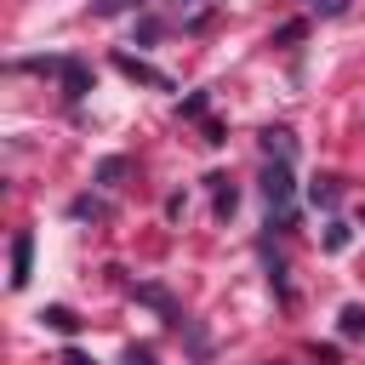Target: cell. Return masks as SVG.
Returning <instances> with one entry per match:
<instances>
[{"label": "cell", "instance_id": "6da1fadb", "mask_svg": "<svg viewBox=\"0 0 365 365\" xmlns=\"http://www.w3.org/2000/svg\"><path fill=\"white\" fill-rule=\"evenodd\" d=\"M262 194H268V211H279V222H291V160H274L262 171Z\"/></svg>", "mask_w": 365, "mask_h": 365}, {"label": "cell", "instance_id": "7a4b0ae2", "mask_svg": "<svg viewBox=\"0 0 365 365\" xmlns=\"http://www.w3.org/2000/svg\"><path fill=\"white\" fill-rule=\"evenodd\" d=\"M114 68H120L125 80H143V86H154V91H171V80H165L160 68H148L143 57H131V51H120V57H114Z\"/></svg>", "mask_w": 365, "mask_h": 365}, {"label": "cell", "instance_id": "3957f363", "mask_svg": "<svg viewBox=\"0 0 365 365\" xmlns=\"http://www.w3.org/2000/svg\"><path fill=\"white\" fill-rule=\"evenodd\" d=\"M29 262H34V234H17L11 240V291L29 285Z\"/></svg>", "mask_w": 365, "mask_h": 365}, {"label": "cell", "instance_id": "277c9868", "mask_svg": "<svg viewBox=\"0 0 365 365\" xmlns=\"http://www.w3.org/2000/svg\"><path fill=\"white\" fill-rule=\"evenodd\" d=\"M137 297H143L148 308H160V314H165V325H182V308H177V302H171L160 285H137Z\"/></svg>", "mask_w": 365, "mask_h": 365}, {"label": "cell", "instance_id": "5b68a950", "mask_svg": "<svg viewBox=\"0 0 365 365\" xmlns=\"http://www.w3.org/2000/svg\"><path fill=\"white\" fill-rule=\"evenodd\" d=\"M63 91H68V97H86V91H91V74H86L80 63H63Z\"/></svg>", "mask_w": 365, "mask_h": 365}, {"label": "cell", "instance_id": "8992f818", "mask_svg": "<svg viewBox=\"0 0 365 365\" xmlns=\"http://www.w3.org/2000/svg\"><path fill=\"white\" fill-rule=\"evenodd\" d=\"M40 319H46L51 331H80V314H74V308H63V302H51V308H46Z\"/></svg>", "mask_w": 365, "mask_h": 365}, {"label": "cell", "instance_id": "52a82bcc", "mask_svg": "<svg viewBox=\"0 0 365 365\" xmlns=\"http://www.w3.org/2000/svg\"><path fill=\"white\" fill-rule=\"evenodd\" d=\"M262 148L268 160H291V131H262Z\"/></svg>", "mask_w": 365, "mask_h": 365}, {"label": "cell", "instance_id": "ba28073f", "mask_svg": "<svg viewBox=\"0 0 365 365\" xmlns=\"http://www.w3.org/2000/svg\"><path fill=\"white\" fill-rule=\"evenodd\" d=\"M211 182H217V217H234V205H240L234 182H228V177H211Z\"/></svg>", "mask_w": 365, "mask_h": 365}, {"label": "cell", "instance_id": "9c48e42d", "mask_svg": "<svg viewBox=\"0 0 365 365\" xmlns=\"http://www.w3.org/2000/svg\"><path fill=\"white\" fill-rule=\"evenodd\" d=\"M342 336H365V308H359V302L342 308Z\"/></svg>", "mask_w": 365, "mask_h": 365}, {"label": "cell", "instance_id": "30bf717a", "mask_svg": "<svg viewBox=\"0 0 365 365\" xmlns=\"http://www.w3.org/2000/svg\"><path fill=\"white\" fill-rule=\"evenodd\" d=\"M314 205H336V177H319L314 182Z\"/></svg>", "mask_w": 365, "mask_h": 365}, {"label": "cell", "instance_id": "8fae6325", "mask_svg": "<svg viewBox=\"0 0 365 365\" xmlns=\"http://www.w3.org/2000/svg\"><path fill=\"white\" fill-rule=\"evenodd\" d=\"M97 177H103V182H108V188H114V182H120V177H125V160H103V165H97Z\"/></svg>", "mask_w": 365, "mask_h": 365}, {"label": "cell", "instance_id": "7c38bea8", "mask_svg": "<svg viewBox=\"0 0 365 365\" xmlns=\"http://www.w3.org/2000/svg\"><path fill=\"white\" fill-rule=\"evenodd\" d=\"M74 217H108V205H97V200H74Z\"/></svg>", "mask_w": 365, "mask_h": 365}, {"label": "cell", "instance_id": "4fadbf2b", "mask_svg": "<svg viewBox=\"0 0 365 365\" xmlns=\"http://www.w3.org/2000/svg\"><path fill=\"white\" fill-rule=\"evenodd\" d=\"M325 245H331V251H342V245H348V228H342V222H331V228H325Z\"/></svg>", "mask_w": 365, "mask_h": 365}, {"label": "cell", "instance_id": "5bb4252c", "mask_svg": "<svg viewBox=\"0 0 365 365\" xmlns=\"http://www.w3.org/2000/svg\"><path fill=\"white\" fill-rule=\"evenodd\" d=\"M308 6H314V11H325V17H342V11H348V0H308Z\"/></svg>", "mask_w": 365, "mask_h": 365}, {"label": "cell", "instance_id": "9a60e30c", "mask_svg": "<svg viewBox=\"0 0 365 365\" xmlns=\"http://www.w3.org/2000/svg\"><path fill=\"white\" fill-rule=\"evenodd\" d=\"M125 6H137V0H97V17H114V11H125Z\"/></svg>", "mask_w": 365, "mask_h": 365}, {"label": "cell", "instance_id": "2e32d148", "mask_svg": "<svg viewBox=\"0 0 365 365\" xmlns=\"http://www.w3.org/2000/svg\"><path fill=\"white\" fill-rule=\"evenodd\" d=\"M125 365H154V354L148 348H125Z\"/></svg>", "mask_w": 365, "mask_h": 365}, {"label": "cell", "instance_id": "e0dca14e", "mask_svg": "<svg viewBox=\"0 0 365 365\" xmlns=\"http://www.w3.org/2000/svg\"><path fill=\"white\" fill-rule=\"evenodd\" d=\"M63 365H91V359H86V354H74V348H68V354H63Z\"/></svg>", "mask_w": 365, "mask_h": 365}]
</instances>
